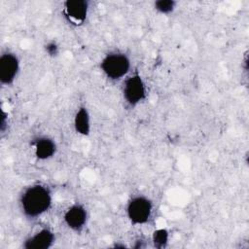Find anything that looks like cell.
<instances>
[{"label":"cell","mask_w":249,"mask_h":249,"mask_svg":"<svg viewBox=\"0 0 249 249\" xmlns=\"http://www.w3.org/2000/svg\"><path fill=\"white\" fill-rule=\"evenodd\" d=\"M52 200V192L48 186L34 184L23 190L19 197V205L25 217L36 219L49 211Z\"/></svg>","instance_id":"obj_1"},{"label":"cell","mask_w":249,"mask_h":249,"mask_svg":"<svg viewBox=\"0 0 249 249\" xmlns=\"http://www.w3.org/2000/svg\"><path fill=\"white\" fill-rule=\"evenodd\" d=\"M131 67L129 57L121 52L108 53L100 62L103 74L112 81H118L125 77Z\"/></svg>","instance_id":"obj_2"},{"label":"cell","mask_w":249,"mask_h":249,"mask_svg":"<svg viewBox=\"0 0 249 249\" xmlns=\"http://www.w3.org/2000/svg\"><path fill=\"white\" fill-rule=\"evenodd\" d=\"M153 212L152 200L142 195L132 196L126 205V216L132 225H144L148 223Z\"/></svg>","instance_id":"obj_3"},{"label":"cell","mask_w":249,"mask_h":249,"mask_svg":"<svg viewBox=\"0 0 249 249\" xmlns=\"http://www.w3.org/2000/svg\"><path fill=\"white\" fill-rule=\"evenodd\" d=\"M146 85L139 73L135 72L125 78L123 84V97L128 106L138 105L146 98Z\"/></svg>","instance_id":"obj_4"},{"label":"cell","mask_w":249,"mask_h":249,"mask_svg":"<svg viewBox=\"0 0 249 249\" xmlns=\"http://www.w3.org/2000/svg\"><path fill=\"white\" fill-rule=\"evenodd\" d=\"M20 69L18 55L12 52L3 53L0 56V83L11 86L17 79Z\"/></svg>","instance_id":"obj_5"},{"label":"cell","mask_w":249,"mask_h":249,"mask_svg":"<svg viewBox=\"0 0 249 249\" xmlns=\"http://www.w3.org/2000/svg\"><path fill=\"white\" fill-rule=\"evenodd\" d=\"M89 2L86 0H67L63 3V16L74 25L83 24L89 14Z\"/></svg>","instance_id":"obj_6"},{"label":"cell","mask_w":249,"mask_h":249,"mask_svg":"<svg viewBox=\"0 0 249 249\" xmlns=\"http://www.w3.org/2000/svg\"><path fill=\"white\" fill-rule=\"evenodd\" d=\"M63 221L68 229L73 231H81L88 221V211L81 203L69 206L63 215Z\"/></svg>","instance_id":"obj_7"},{"label":"cell","mask_w":249,"mask_h":249,"mask_svg":"<svg viewBox=\"0 0 249 249\" xmlns=\"http://www.w3.org/2000/svg\"><path fill=\"white\" fill-rule=\"evenodd\" d=\"M54 241V232L49 228H43L27 237L22 243V247L24 249H49Z\"/></svg>","instance_id":"obj_8"},{"label":"cell","mask_w":249,"mask_h":249,"mask_svg":"<svg viewBox=\"0 0 249 249\" xmlns=\"http://www.w3.org/2000/svg\"><path fill=\"white\" fill-rule=\"evenodd\" d=\"M35 157L40 160L53 158L56 152L55 142L48 136H39L32 142Z\"/></svg>","instance_id":"obj_9"},{"label":"cell","mask_w":249,"mask_h":249,"mask_svg":"<svg viewBox=\"0 0 249 249\" xmlns=\"http://www.w3.org/2000/svg\"><path fill=\"white\" fill-rule=\"evenodd\" d=\"M73 125L75 131L83 136H88L90 133V116L89 110L85 106L79 107L74 115Z\"/></svg>","instance_id":"obj_10"},{"label":"cell","mask_w":249,"mask_h":249,"mask_svg":"<svg viewBox=\"0 0 249 249\" xmlns=\"http://www.w3.org/2000/svg\"><path fill=\"white\" fill-rule=\"evenodd\" d=\"M169 240V232L166 229H157L153 231L152 242L156 248L161 249L166 247Z\"/></svg>","instance_id":"obj_11"},{"label":"cell","mask_w":249,"mask_h":249,"mask_svg":"<svg viewBox=\"0 0 249 249\" xmlns=\"http://www.w3.org/2000/svg\"><path fill=\"white\" fill-rule=\"evenodd\" d=\"M176 2L173 0H158L154 3L155 10L162 15H168L175 10Z\"/></svg>","instance_id":"obj_12"},{"label":"cell","mask_w":249,"mask_h":249,"mask_svg":"<svg viewBox=\"0 0 249 249\" xmlns=\"http://www.w3.org/2000/svg\"><path fill=\"white\" fill-rule=\"evenodd\" d=\"M44 49H45L46 53H48V55L53 56V57L56 56V55L58 54V53H59V47H58V45H57L55 42H53V41L48 42V43L45 45Z\"/></svg>","instance_id":"obj_13"},{"label":"cell","mask_w":249,"mask_h":249,"mask_svg":"<svg viewBox=\"0 0 249 249\" xmlns=\"http://www.w3.org/2000/svg\"><path fill=\"white\" fill-rule=\"evenodd\" d=\"M1 124H0V130L2 133H4V131L7 128V124H8V113H6L4 110H2V115H1Z\"/></svg>","instance_id":"obj_14"}]
</instances>
